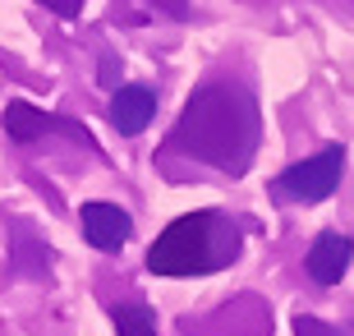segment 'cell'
<instances>
[{"label":"cell","mask_w":354,"mask_h":336,"mask_svg":"<svg viewBox=\"0 0 354 336\" xmlns=\"http://www.w3.org/2000/svg\"><path fill=\"white\" fill-rule=\"evenodd\" d=\"M258 139H263V116H258L253 92L239 83H207L184 102L171 148L194 161L244 175L258 152Z\"/></svg>","instance_id":"cell-1"},{"label":"cell","mask_w":354,"mask_h":336,"mask_svg":"<svg viewBox=\"0 0 354 336\" xmlns=\"http://www.w3.org/2000/svg\"><path fill=\"white\" fill-rule=\"evenodd\" d=\"M239 258V235L216 212H189L171 221L147 249V272L157 276H207Z\"/></svg>","instance_id":"cell-2"},{"label":"cell","mask_w":354,"mask_h":336,"mask_svg":"<svg viewBox=\"0 0 354 336\" xmlns=\"http://www.w3.org/2000/svg\"><path fill=\"white\" fill-rule=\"evenodd\" d=\"M341 170H345V152L341 148H322L317 157H304L290 170H281L272 189L281 198H295V203H322V198L336 194Z\"/></svg>","instance_id":"cell-3"},{"label":"cell","mask_w":354,"mask_h":336,"mask_svg":"<svg viewBox=\"0 0 354 336\" xmlns=\"http://www.w3.org/2000/svg\"><path fill=\"white\" fill-rule=\"evenodd\" d=\"M0 125H5V134H10L14 143H32V139H41V134H65V139H74V143H92L83 125H74V120H65V116H51V111H37L32 102H10L5 116H0Z\"/></svg>","instance_id":"cell-4"},{"label":"cell","mask_w":354,"mask_h":336,"mask_svg":"<svg viewBox=\"0 0 354 336\" xmlns=\"http://www.w3.org/2000/svg\"><path fill=\"white\" fill-rule=\"evenodd\" d=\"M79 221H83V240H88L92 249H102V254H115V249H124V240L133 235V217H129L120 203H106V198H97V203H83Z\"/></svg>","instance_id":"cell-5"},{"label":"cell","mask_w":354,"mask_h":336,"mask_svg":"<svg viewBox=\"0 0 354 336\" xmlns=\"http://www.w3.org/2000/svg\"><path fill=\"white\" fill-rule=\"evenodd\" d=\"M106 116H111V125H115L124 139H133V134L147 130V120L157 116V92L143 88V83H120V88L111 92Z\"/></svg>","instance_id":"cell-6"},{"label":"cell","mask_w":354,"mask_h":336,"mask_svg":"<svg viewBox=\"0 0 354 336\" xmlns=\"http://www.w3.org/2000/svg\"><path fill=\"white\" fill-rule=\"evenodd\" d=\"M354 263V240L341 231H322L313 240V249H308V258H304V267H308V276H313L317 285H336L350 272Z\"/></svg>","instance_id":"cell-7"},{"label":"cell","mask_w":354,"mask_h":336,"mask_svg":"<svg viewBox=\"0 0 354 336\" xmlns=\"http://www.w3.org/2000/svg\"><path fill=\"white\" fill-rule=\"evenodd\" d=\"M111 323L115 336H157V318L143 304H111Z\"/></svg>","instance_id":"cell-8"},{"label":"cell","mask_w":354,"mask_h":336,"mask_svg":"<svg viewBox=\"0 0 354 336\" xmlns=\"http://www.w3.org/2000/svg\"><path fill=\"white\" fill-rule=\"evenodd\" d=\"M295 336H341L331 323H322V318H313V313H299L295 318Z\"/></svg>","instance_id":"cell-9"},{"label":"cell","mask_w":354,"mask_h":336,"mask_svg":"<svg viewBox=\"0 0 354 336\" xmlns=\"http://www.w3.org/2000/svg\"><path fill=\"white\" fill-rule=\"evenodd\" d=\"M37 5H46V10L60 14V19H79L83 14V0H37Z\"/></svg>","instance_id":"cell-10"}]
</instances>
